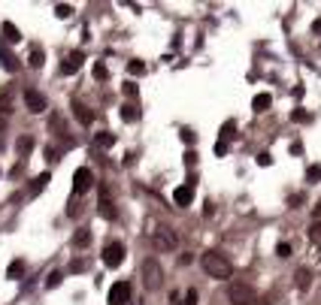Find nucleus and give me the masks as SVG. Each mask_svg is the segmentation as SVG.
Listing matches in <instances>:
<instances>
[{"label":"nucleus","mask_w":321,"mask_h":305,"mask_svg":"<svg viewBox=\"0 0 321 305\" xmlns=\"http://www.w3.org/2000/svg\"><path fill=\"white\" fill-rule=\"evenodd\" d=\"M276 254H279V257H291V245H288V242H279Z\"/></svg>","instance_id":"31"},{"label":"nucleus","mask_w":321,"mask_h":305,"mask_svg":"<svg viewBox=\"0 0 321 305\" xmlns=\"http://www.w3.org/2000/svg\"><path fill=\"white\" fill-rule=\"evenodd\" d=\"M273 106V97L270 94H255V100H252V109L255 112H267Z\"/></svg>","instance_id":"15"},{"label":"nucleus","mask_w":321,"mask_h":305,"mask_svg":"<svg viewBox=\"0 0 321 305\" xmlns=\"http://www.w3.org/2000/svg\"><path fill=\"white\" fill-rule=\"evenodd\" d=\"M82 60H85V54H82V51H70V54L61 60V76H73V73L82 67Z\"/></svg>","instance_id":"9"},{"label":"nucleus","mask_w":321,"mask_h":305,"mask_svg":"<svg viewBox=\"0 0 321 305\" xmlns=\"http://www.w3.org/2000/svg\"><path fill=\"white\" fill-rule=\"evenodd\" d=\"M88 245H91V230H85V227L76 230V236H73V248L82 251V248H88Z\"/></svg>","instance_id":"14"},{"label":"nucleus","mask_w":321,"mask_h":305,"mask_svg":"<svg viewBox=\"0 0 321 305\" xmlns=\"http://www.w3.org/2000/svg\"><path fill=\"white\" fill-rule=\"evenodd\" d=\"M227 299L231 305H258V290L252 284H243V281H234L227 287Z\"/></svg>","instance_id":"2"},{"label":"nucleus","mask_w":321,"mask_h":305,"mask_svg":"<svg viewBox=\"0 0 321 305\" xmlns=\"http://www.w3.org/2000/svg\"><path fill=\"white\" fill-rule=\"evenodd\" d=\"M94 145H97V148H112V145H115V133H106V130L97 133V136H94Z\"/></svg>","instance_id":"17"},{"label":"nucleus","mask_w":321,"mask_h":305,"mask_svg":"<svg viewBox=\"0 0 321 305\" xmlns=\"http://www.w3.org/2000/svg\"><path fill=\"white\" fill-rule=\"evenodd\" d=\"M103 263H106L109 269H118V266L124 263V245H121V242H106V245H103Z\"/></svg>","instance_id":"5"},{"label":"nucleus","mask_w":321,"mask_h":305,"mask_svg":"<svg viewBox=\"0 0 321 305\" xmlns=\"http://www.w3.org/2000/svg\"><path fill=\"white\" fill-rule=\"evenodd\" d=\"M49 178H52L49 172H42V175H36V178H33V185H30V194H39V191H42V188L49 185Z\"/></svg>","instance_id":"21"},{"label":"nucleus","mask_w":321,"mask_h":305,"mask_svg":"<svg viewBox=\"0 0 321 305\" xmlns=\"http://www.w3.org/2000/svg\"><path fill=\"white\" fill-rule=\"evenodd\" d=\"M315 218H321V203L315 206Z\"/></svg>","instance_id":"42"},{"label":"nucleus","mask_w":321,"mask_h":305,"mask_svg":"<svg viewBox=\"0 0 321 305\" xmlns=\"http://www.w3.org/2000/svg\"><path fill=\"white\" fill-rule=\"evenodd\" d=\"M161 281H164L161 263H158L155 257H146V260H143V287H146V290H158Z\"/></svg>","instance_id":"3"},{"label":"nucleus","mask_w":321,"mask_h":305,"mask_svg":"<svg viewBox=\"0 0 321 305\" xmlns=\"http://www.w3.org/2000/svg\"><path fill=\"white\" fill-rule=\"evenodd\" d=\"M309 281H312V272L309 269H297V287L303 290V287H309Z\"/></svg>","instance_id":"24"},{"label":"nucleus","mask_w":321,"mask_h":305,"mask_svg":"<svg viewBox=\"0 0 321 305\" xmlns=\"http://www.w3.org/2000/svg\"><path fill=\"white\" fill-rule=\"evenodd\" d=\"M306 178H309V181H321V166L318 163H312V166L306 169Z\"/></svg>","instance_id":"27"},{"label":"nucleus","mask_w":321,"mask_h":305,"mask_svg":"<svg viewBox=\"0 0 321 305\" xmlns=\"http://www.w3.org/2000/svg\"><path fill=\"white\" fill-rule=\"evenodd\" d=\"M200 263H203V269H206V275H209V278L227 281V278L234 275V263H231L221 251H206V254L200 257Z\"/></svg>","instance_id":"1"},{"label":"nucleus","mask_w":321,"mask_h":305,"mask_svg":"<svg viewBox=\"0 0 321 305\" xmlns=\"http://www.w3.org/2000/svg\"><path fill=\"white\" fill-rule=\"evenodd\" d=\"M73 115H76V121L82 124V127H88V124H94V112L85 106V103H79V100H73Z\"/></svg>","instance_id":"10"},{"label":"nucleus","mask_w":321,"mask_h":305,"mask_svg":"<svg viewBox=\"0 0 321 305\" xmlns=\"http://www.w3.org/2000/svg\"><path fill=\"white\" fill-rule=\"evenodd\" d=\"M100 215H103L106 221L115 218V206H112V200H109V188H103V185H100Z\"/></svg>","instance_id":"12"},{"label":"nucleus","mask_w":321,"mask_h":305,"mask_svg":"<svg viewBox=\"0 0 321 305\" xmlns=\"http://www.w3.org/2000/svg\"><path fill=\"white\" fill-rule=\"evenodd\" d=\"M70 269H73V272H82V269H85V263H82V260H73V266H70Z\"/></svg>","instance_id":"41"},{"label":"nucleus","mask_w":321,"mask_h":305,"mask_svg":"<svg viewBox=\"0 0 321 305\" xmlns=\"http://www.w3.org/2000/svg\"><path fill=\"white\" fill-rule=\"evenodd\" d=\"M0 33L6 36V42H18V39H21V33H18V27H15L12 21H3V27H0Z\"/></svg>","instance_id":"16"},{"label":"nucleus","mask_w":321,"mask_h":305,"mask_svg":"<svg viewBox=\"0 0 321 305\" xmlns=\"http://www.w3.org/2000/svg\"><path fill=\"white\" fill-rule=\"evenodd\" d=\"M215 154L224 157V154H227V142H218V145H215Z\"/></svg>","instance_id":"36"},{"label":"nucleus","mask_w":321,"mask_h":305,"mask_svg":"<svg viewBox=\"0 0 321 305\" xmlns=\"http://www.w3.org/2000/svg\"><path fill=\"white\" fill-rule=\"evenodd\" d=\"M152 242H155V248H161V251H176V248H179V236H176L173 227H158V230L152 233Z\"/></svg>","instance_id":"4"},{"label":"nucleus","mask_w":321,"mask_h":305,"mask_svg":"<svg viewBox=\"0 0 321 305\" xmlns=\"http://www.w3.org/2000/svg\"><path fill=\"white\" fill-rule=\"evenodd\" d=\"M258 163H261V166H270V163H273V157H270V154H261V157H258Z\"/></svg>","instance_id":"40"},{"label":"nucleus","mask_w":321,"mask_h":305,"mask_svg":"<svg viewBox=\"0 0 321 305\" xmlns=\"http://www.w3.org/2000/svg\"><path fill=\"white\" fill-rule=\"evenodd\" d=\"M55 15H58V18H70V15H73V6H70V3H58V6H55Z\"/></svg>","instance_id":"25"},{"label":"nucleus","mask_w":321,"mask_h":305,"mask_svg":"<svg viewBox=\"0 0 321 305\" xmlns=\"http://www.w3.org/2000/svg\"><path fill=\"white\" fill-rule=\"evenodd\" d=\"M88 188H94V172H91L88 166H79V169L73 172V194L82 197Z\"/></svg>","instance_id":"6"},{"label":"nucleus","mask_w":321,"mask_h":305,"mask_svg":"<svg viewBox=\"0 0 321 305\" xmlns=\"http://www.w3.org/2000/svg\"><path fill=\"white\" fill-rule=\"evenodd\" d=\"M61 278H64V272H52V275L45 278V287H49V290H52V287H58V284H61Z\"/></svg>","instance_id":"30"},{"label":"nucleus","mask_w":321,"mask_h":305,"mask_svg":"<svg viewBox=\"0 0 321 305\" xmlns=\"http://www.w3.org/2000/svg\"><path fill=\"white\" fill-rule=\"evenodd\" d=\"M124 97H136V85L133 82H124Z\"/></svg>","instance_id":"34"},{"label":"nucleus","mask_w":321,"mask_h":305,"mask_svg":"<svg viewBox=\"0 0 321 305\" xmlns=\"http://www.w3.org/2000/svg\"><path fill=\"white\" fill-rule=\"evenodd\" d=\"M234 133H237V121H227V124L221 127V142H224L227 136H234Z\"/></svg>","instance_id":"29"},{"label":"nucleus","mask_w":321,"mask_h":305,"mask_svg":"<svg viewBox=\"0 0 321 305\" xmlns=\"http://www.w3.org/2000/svg\"><path fill=\"white\" fill-rule=\"evenodd\" d=\"M0 67H3V70H9V73H15V70H18V57H15L6 45H0Z\"/></svg>","instance_id":"13"},{"label":"nucleus","mask_w":321,"mask_h":305,"mask_svg":"<svg viewBox=\"0 0 321 305\" xmlns=\"http://www.w3.org/2000/svg\"><path fill=\"white\" fill-rule=\"evenodd\" d=\"M24 106H27V112H33V115H39V112H45V109H49L45 97H42L39 91H33V88H27V91H24Z\"/></svg>","instance_id":"7"},{"label":"nucleus","mask_w":321,"mask_h":305,"mask_svg":"<svg viewBox=\"0 0 321 305\" xmlns=\"http://www.w3.org/2000/svg\"><path fill=\"white\" fill-rule=\"evenodd\" d=\"M21 275H24V260H12V263H9V269H6V278H12V281H15V278H21Z\"/></svg>","instance_id":"18"},{"label":"nucleus","mask_w":321,"mask_h":305,"mask_svg":"<svg viewBox=\"0 0 321 305\" xmlns=\"http://www.w3.org/2000/svg\"><path fill=\"white\" fill-rule=\"evenodd\" d=\"M15 148H18V154H30V148H33V139H30V136H21V139L15 142Z\"/></svg>","instance_id":"23"},{"label":"nucleus","mask_w":321,"mask_h":305,"mask_svg":"<svg viewBox=\"0 0 321 305\" xmlns=\"http://www.w3.org/2000/svg\"><path fill=\"white\" fill-rule=\"evenodd\" d=\"M121 118H124L127 124H130V121H136V118H140V112H136V106H130V103H127V106H121Z\"/></svg>","instance_id":"22"},{"label":"nucleus","mask_w":321,"mask_h":305,"mask_svg":"<svg viewBox=\"0 0 321 305\" xmlns=\"http://www.w3.org/2000/svg\"><path fill=\"white\" fill-rule=\"evenodd\" d=\"M309 239H312V242H321V221L312 227V230H309Z\"/></svg>","instance_id":"33"},{"label":"nucleus","mask_w":321,"mask_h":305,"mask_svg":"<svg viewBox=\"0 0 321 305\" xmlns=\"http://www.w3.org/2000/svg\"><path fill=\"white\" fill-rule=\"evenodd\" d=\"M185 299H188L185 305H197V290H188V296H185Z\"/></svg>","instance_id":"37"},{"label":"nucleus","mask_w":321,"mask_h":305,"mask_svg":"<svg viewBox=\"0 0 321 305\" xmlns=\"http://www.w3.org/2000/svg\"><path fill=\"white\" fill-rule=\"evenodd\" d=\"M182 139H185V142H188V145H194V139H197V136H194V133H191V130H185V133H182Z\"/></svg>","instance_id":"38"},{"label":"nucleus","mask_w":321,"mask_h":305,"mask_svg":"<svg viewBox=\"0 0 321 305\" xmlns=\"http://www.w3.org/2000/svg\"><path fill=\"white\" fill-rule=\"evenodd\" d=\"M42 60H45L42 48H30V57H27V64H30L33 70H39V67H42Z\"/></svg>","instance_id":"19"},{"label":"nucleus","mask_w":321,"mask_h":305,"mask_svg":"<svg viewBox=\"0 0 321 305\" xmlns=\"http://www.w3.org/2000/svg\"><path fill=\"white\" fill-rule=\"evenodd\" d=\"M185 163H188V166H194V163H197V154H194V151H188V154H185Z\"/></svg>","instance_id":"39"},{"label":"nucleus","mask_w":321,"mask_h":305,"mask_svg":"<svg viewBox=\"0 0 321 305\" xmlns=\"http://www.w3.org/2000/svg\"><path fill=\"white\" fill-rule=\"evenodd\" d=\"M127 73H130V76H143V73H146V64H143V60H130V64H127Z\"/></svg>","instance_id":"26"},{"label":"nucleus","mask_w":321,"mask_h":305,"mask_svg":"<svg viewBox=\"0 0 321 305\" xmlns=\"http://www.w3.org/2000/svg\"><path fill=\"white\" fill-rule=\"evenodd\" d=\"M191 200H194V188H188V185H182V188H176V191H173V203H176L179 209H185V206H191Z\"/></svg>","instance_id":"11"},{"label":"nucleus","mask_w":321,"mask_h":305,"mask_svg":"<svg viewBox=\"0 0 321 305\" xmlns=\"http://www.w3.org/2000/svg\"><path fill=\"white\" fill-rule=\"evenodd\" d=\"M288 203H291V209H297V206L303 203V194H291V200H288Z\"/></svg>","instance_id":"35"},{"label":"nucleus","mask_w":321,"mask_h":305,"mask_svg":"<svg viewBox=\"0 0 321 305\" xmlns=\"http://www.w3.org/2000/svg\"><path fill=\"white\" fill-rule=\"evenodd\" d=\"M291 121H294V124H303V121H309V112H303V109H294V112H291Z\"/></svg>","instance_id":"28"},{"label":"nucleus","mask_w":321,"mask_h":305,"mask_svg":"<svg viewBox=\"0 0 321 305\" xmlns=\"http://www.w3.org/2000/svg\"><path fill=\"white\" fill-rule=\"evenodd\" d=\"M130 302V284L127 281H115L109 287V305H127Z\"/></svg>","instance_id":"8"},{"label":"nucleus","mask_w":321,"mask_h":305,"mask_svg":"<svg viewBox=\"0 0 321 305\" xmlns=\"http://www.w3.org/2000/svg\"><path fill=\"white\" fill-rule=\"evenodd\" d=\"M0 112H9V91H0Z\"/></svg>","instance_id":"32"},{"label":"nucleus","mask_w":321,"mask_h":305,"mask_svg":"<svg viewBox=\"0 0 321 305\" xmlns=\"http://www.w3.org/2000/svg\"><path fill=\"white\" fill-rule=\"evenodd\" d=\"M91 73H94V79H97V82H106V79H109V70H106V64H103V60H97Z\"/></svg>","instance_id":"20"}]
</instances>
